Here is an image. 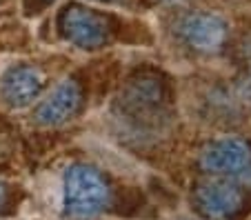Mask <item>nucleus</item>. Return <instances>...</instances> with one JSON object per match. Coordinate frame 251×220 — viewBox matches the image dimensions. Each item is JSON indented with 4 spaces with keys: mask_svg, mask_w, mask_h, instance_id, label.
Here are the masks:
<instances>
[{
    "mask_svg": "<svg viewBox=\"0 0 251 220\" xmlns=\"http://www.w3.org/2000/svg\"><path fill=\"white\" fill-rule=\"evenodd\" d=\"M109 202V187L96 169L74 165L65 173V211L74 218H87L104 209Z\"/></svg>",
    "mask_w": 251,
    "mask_h": 220,
    "instance_id": "1",
    "label": "nucleus"
},
{
    "mask_svg": "<svg viewBox=\"0 0 251 220\" xmlns=\"http://www.w3.org/2000/svg\"><path fill=\"white\" fill-rule=\"evenodd\" d=\"M60 31L71 45L96 49L107 40V20L85 7H67L60 16Z\"/></svg>",
    "mask_w": 251,
    "mask_h": 220,
    "instance_id": "2",
    "label": "nucleus"
},
{
    "mask_svg": "<svg viewBox=\"0 0 251 220\" xmlns=\"http://www.w3.org/2000/svg\"><path fill=\"white\" fill-rule=\"evenodd\" d=\"M80 102H82V94L78 82L65 80L36 107L33 118H36L38 124L56 127V124H62L69 118H74L78 114V109H80Z\"/></svg>",
    "mask_w": 251,
    "mask_h": 220,
    "instance_id": "3",
    "label": "nucleus"
},
{
    "mask_svg": "<svg viewBox=\"0 0 251 220\" xmlns=\"http://www.w3.org/2000/svg\"><path fill=\"white\" fill-rule=\"evenodd\" d=\"M45 89V73L38 67L20 65L5 73L0 82V96L9 107H27Z\"/></svg>",
    "mask_w": 251,
    "mask_h": 220,
    "instance_id": "4",
    "label": "nucleus"
},
{
    "mask_svg": "<svg viewBox=\"0 0 251 220\" xmlns=\"http://www.w3.org/2000/svg\"><path fill=\"white\" fill-rule=\"evenodd\" d=\"M251 165V149L236 138L213 143L202 153V167L211 173H242Z\"/></svg>",
    "mask_w": 251,
    "mask_h": 220,
    "instance_id": "5",
    "label": "nucleus"
},
{
    "mask_svg": "<svg viewBox=\"0 0 251 220\" xmlns=\"http://www.w3.org/2000/svg\"><path fill=\"white\" fill-rule=\"evenodd\" d=\"M198 207L209 218H227L242 205V194L227 182H207L196 194Z\"/></svg>",
    "mask_w": 251,
    "mask_h": 220,
    "instance_id": "6",
    "label": "nucleus"
},
{
    "mask_svg": "<svg viewBox=\"0 0 251 220\" xmlns=\"http://www.w3.org/2000/svg\"><path fill=\"white\" fill-rule=\"evenodd\" d=\"M227 27L216 16H191L182 24V36L187 45L198 51H213L218 49L225 40Z\"/></svg>",
    "mask_w": 251,
    "mask_h": 220,
    "instance_id": "7",
    "label": "nucleus"
},
{
    "mask_svg": "<svg viewBox=\"0 0 251 220\" xmlns=\"http://www.w3.org/2000/svg\"><path fill=\"white\" fill-rule=\"evenodd\" d=\"M5 200H7V189L2 185H0V209L5 207Z\"/></svg>",
    "mask_w": 251,
    "mask_h": 220,
    "instance_id": "8",
    "label": "nucleus"
},
{
    "mask_svg": "<svg viewBox=\"0 0 251 220\" xmlns=\"http://www.w3.org/2000/svg\"><path fill=\"white\" fill-rule=\"evenodd\" d=\"M43 2H51V0H43Z\"/></svg>",
    "mask_w": 251,
    "mask_h": 220,
    "instance_id": "9",
    "label": "nucleus"
}]
</instances>
